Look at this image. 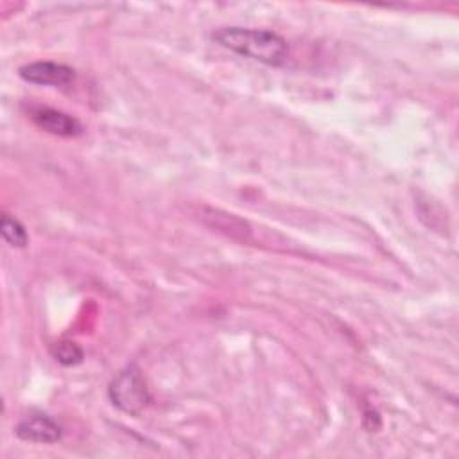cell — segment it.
<instances>
[{
	"label": "cell",
	"instance_id": "obj_1",
	"mask_svg": "<svg viewBox=\"0 0 459 459\" xmlns=\"http://www.w3.org/2000/svg\"><path fill=\"white\" fill-rule=\"evenodd\" d=\"M212 38L221 47L267 66H281L287 61V41L280 34L267 29L231 25L213 30Z\"/></svg>",
	"mask_w": 459,
	"mask_h": 459
},
{
	"label": "cell",
	"instance_id": "obj_2",
	"mask_svg": "<svg viewBox=\"0 0 459 459\" xmlns=\"http://www.w3.org/2000/svg\"><path fill=\"white\" fill-rule=\"evenodd\" d=\"M108 394L117 409L131 416L142 414L152 400L143 375L136 366H127L126 369H122L111 380Z\"/></svg>",
	"mask_w": 459,
	"mask_h": 459
},
{
	"label": "cell",
	"instance_id": "obj_3",
	"mask_svg": "<svg viewBox=\"0 0 459 459\" xmlns=\"http://www.w3.org/2000/svg\"><path fill=\"white\" fill-rule=\"evenodd\" d=\"M20 77L38 86H68L75 79V70L56 61H34L18 70Z\"/></svg>",
	"mask_w": 459,
	"mask_h": 459
},
{
	"label": "cell",
	"instance_id": "obj_4",
	"mask_svg": "<svg viewBox=\"0 0 459 459\" xmlns=\"http://www.w3.org/2000/svg\"><path fill=\"white\" fill-rule=\"evenodd\" d=\"M14 434L22 441L50 445L61 441L63 427L48 414H29L18 421Z\"/></svg>",
	"mask_w": 459,
	"mask_h": 459
},
{
	"label": "cell",
	"instance_id": "obj_5",
	"mask_svg": "<svg viewBox=\"0 0 459 459\" xmlns=\"http://www.w3.org/2000/svg\"><path fill=\"white\" fill-rule=\"evenodd\" d=\"M30 118L39 129L56 136L75 138L82 134V124L75 117L54 108H36L30 111Z\"/></svg>",
	"mask_w": 459,
	"mask_h": 459
},
{
	"label": "cell",
	"instance_id": "obj_6",
	"mask_svg": "<svg viewBox=\"0 0 459 459\" xmlns=\"http://www.w3.org/2000/svg\"><path fill=\"white\" fill-rule=\"evenodd\" d=\"M0 233L4 240L13 247H25L29 244V233L25 226L9 213H2L0 219Z\"/></svg>",
	"mask_w": 459,
	"mask_h": 459
},
{
	"label": "cell",
	"instance_id": "obj_7",
	"mask_svg": "<svg viewBox=\"0 0 459 459\" xmlns=\"http://www.w3.org/2000/svg\"><path fill=\"white\" fill-rule=\"evenodd\" d=\"M50 353L56 359V362H59L61 366H77L84 359L82 348L77 342L68 341V339L54 342L50 346Z\"/></svg>",
	"mask_w": 459,
	"mask_h": 459
}]
</instances>
